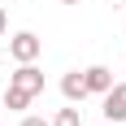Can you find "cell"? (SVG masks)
I'll return each instance as SVG.
<instances>
[{"mask_svg": "<svg viewBox=\"0 0 126 126\" xmlns=\"http://www.w3.org/2000/svg\"><path fill=\"white\" fill-rule=\"evenodd\" d=\"M39 52H44V39H39L35 31H17V35L9 39V57H13L17 65H22V61H35Z\"/></svg>", "mask_w": 126, "mask_h": 126, "instance_id": "1", "label": "cell"}, {"mask_svg": "<svg viewBox=\"0 0 126 126\" xmlns=\"http://www.w3.org/2000/svg\"><path fill=\"white\" fill-rule=\"evenodd\" d=\"M9 87L26 91V96H39V91H44V74L35 70V61H22V65L9 74Z\"/></svg>", "mask_w": 126, "mask_h": 126, "instance_id": "2", "label": "cell"}, {"mask_svg": "<svg viewBox=\"0 0 126 126\" xmlns=\"http://www.w3.org/2000/svg\"><path fill=\"white\" fill-rule=\"evenodd\" d=\"M104 122H126V83H113L104 91Z\"/></svg>", "mask_w": 126, "mask_h": 126, "instance_id": "3", "label": "cell"}, {"mask_svg": "<svg viewBox=\"0 0 126 126\" xmlns=\"http://www.w3.org/2000/svg\"><path fill=\"white\" fill-rule=\"evenodd\" d=\"M83 78H87V96L96 91V96H104V91L113 87V70L109 65H87L83 70Z\"/></svg>", "mask_w": 126, "mask_h": 126, "instance_id": "4", "label": "cell"}, {"mask_svg": "<svg viewBox=\"0 0 126 126\" xmlns=\"http://www.w3.org/2000/svg\"><path fill=\"white\" fill-rule=\"evenodd\" d=\"M61 96H65V100H70V104H78V100H83V96H87V78L78 74V70H70V74L61 78Z\"/></svg>", "mask_w": 126, "mask_h": 126, "instance_id": "5", "label": "cell"}, {"mask_svg": "<svg viewBox=\"0 0 126 126\" xmlns=\"http://www.w3.org/2000/svg\"><path fill=\"white\" fill-rule=\"evenodd\" d=\"M31 100H35V96H26V91H17V87H9V91H4V109H13V113L31 109Z\"/></svg>", "mask_w": 126, "mask_h": 126, "instance_id": "6", "label": "cell"}, {"mask_svg": "<svg viewBox=\"0 0 126 126\" xmlns=\"http://www.w3.org/2000/svg\"><path fill=\"white\" fill-rule=\"evenodd\" d=\"M52 126H83V117H78V109H61L52 117Z\"/></svg>", "mask_w": 126, "mask_h": 126, "instance_id": "7", "label": "cell"}, {"mask_svg": "<svg viewBox=\"0 0 126 126\" xmlns=\"http://www.w3.org/2000/svg\"><path fill=\"white\" fill-rule=\"evenodd\" d=\"M22 126H52V122H44V117H22Z\"/></svg>", "mask_w": 126, "mask_h": 126, "instance_id": "8", "label": "cell"}, {"mask_svg": "<svg viewBox=\"0 0 126 126\" xmlns=\"http://www.w3.org/2000/svg\"><path fill=\"white\" fill-rule=\"evenodd\" d=\"M4 31H9V17H4V9H0V35H4Z\"/></svg>", "mask_w": 126, "mask_h": 126, "instance_id": "9", "label": "cell"}, {"mask_svg": "<svg viewBox=\"0 0 126 126\" xmlns=\"http://www.w3.org/2000/svg\"><path fill=\"white\" fill-rule=\"evenodd\" d=\"M61 4H83V0H61Z\"/></svg>", "mask_w": 126, "mask_h": 126, "instance_id": "10", "label": "cell"}, {"mask_svg": "<svg viewBox=\"0 0 126 126\" xmlns=\"http://www.w3.org/2000/svg\"><path fill=\"white\" fill-rule=\"evenodd\" d=\"M104 126H117V122H104Z\"/></svg>", "mask_w": 126, "mask_h": 126, "instance_id": "11", "label": "cell"}, {"mask_svg": "<svg viewBox=\"0 0 126 126\" xmlns=\"http://www.w3.org/2000/svg\"><path fill=\"white\" fill-rule=\"evenodd\" d=\"M122 4H126V0H122Z\"/></svg>", "mask_w": 126, "mask_h": 126, "instance_id": "12", "label": "cell"}]
</instances>
